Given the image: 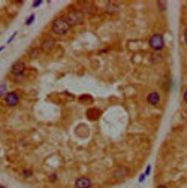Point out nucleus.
Masks as SVG:
<instances>
[{
  "mask_svg": "<svg viewBox=\"0 0 187 188\" xmlns=\"http://www.w3.org/2000/svg\"><path fill=\"white\" fill-rule=\"evenodd\" d=\"M70 24L63 18V17H58L51 22V33L56 36H65L70 31Z\"/></svg>",
  "mask_w": 187,
  "mask_h": 188,
  "instance_id": "nucleus-1",
  "label": "nucleus"
},
{
  "mask_svg": "<svg viewBox=\"0 0 187 188\" xmlns=\"http://www.w3.org/2000/svg\"><path fill=\"white\" fill-rule=\"evenodd\" d=\"M70 26H78L84 21V14L79 10V9H70L69 12H66V15L63 17Z\"/></svg>",
  "mask_w": 187,
  "mask_h": 188,
  "instance_id": "nucleus-2",
  "label": "nucleus"
},
{
  "mask_svg": "<svg viewBox=\"0 0 187 188\" xmlns=\"http://www.w3.org/2000/svg\"><path fill=\"white\" fill-rule=\"evenodd\" d=\"M24 73H26V64H24L22 60L15 61L14 64L11 66V76L14 78L15 81H20L24 78Z\"/></svg>",
  "mask_w": 187,
  "mask_h": 188,
  "instance_id": "nucleus-3",
  "label": "nucleus"
},
{
  "mask_svg": "<svg viewBox=\"0 0 187 188\" xmlns=\"http://www.w3.org/2000/svg\"><path fill=\"white\" fill-rule=\"evenodd\" d=\"M148 45L151 49H154V51H160V49H163V46H165V37L159 33H154L148 39Z\"/></svg>",
  "mask_w": 187,
  "mask_h": 188,
  "instance_id": "nucleus-4",
  "label": "nucleus"
},
{
  "mask_svg": "<svg viewBox=\"0 0 187 188\" xmlns=\"http://www.w3.org/2000/svg\"><path fill=\"white\" fill-rule=\"evenodd\" d=\"M129 167H126V166H117L115 169H114V172H112V178H114L115 181H121L123 178H126L127 175H129Z\"/></svg>",
  "mask_w": 187,
  "mask_h": 188,
  "instance_id": "nucleus-5",
  "label": "nucleus"
},
{
  "mask_svg": "<svg viewBox=\"0 0 187 188\" xmlns=\"http://www.w3.org/2000/svg\"><path fill=\"white\" fill-rule=\"evenodd\" d=\"M20 103V96L15 93V91H11V93H8L6 96H5V105L6 106H17Z\"/></svg>",
  "mask_w": 187,
  "mask_h": 188,
  "instance_id": "nucleus-6",
  "label": "nucleus"
},
{
  "mask_svg": "<svg viewBox=\"0 0 187 188\" xmlns=\"http://www.w3.org/2000/svg\"><path fill=\"white\" fill-rule=\"evenodd\" d=\"M54 46H56V41L53 39V37H45V39L42 41V43H41V49H42V52H51L53 49H54Z\"/></svg>",
  "mask_w": 187,
  "mask_h": 188,
  "instance_id": "nucleus-7",
  "label": "nucleus"
},
{
  "mask_svg": "<svg viewBox=\"0 0 187 188\" xmlns=\"http://www.w3.org/2000/svg\"><path fill=\"white\" fill-rule=\"evenodd\" d=\"M91 185H93V181L90 178H87V176L78 178L77 181H75V184H73L75 188H91Z\"/></svg>",
  "mask_w": 187,
  "mask_h": 188,
  "instance_id": "nucleus-8",
  "label": "nucleus"
},
{
  "mask_svg": "<svg viewBox=\"0 0 187 188\" xmlns=\"http://www.w3.org/2000/svg\"><path fill=\"white\" fill-rule=\"evenodd\" d=\"M147 103L153 105V106H157L160 103V94L157 91H150L147 94Z\"/></svg>",
  "mask_w": 187,
  "mask_h": 188,
  "instance_id": "nucleus-9",
  "label": "nucleus"
},
{
  "mask_svg": "<svg viewBox=\"0 0 187 188\" xmlns=\"http://www.w3.org/2000/svg\"><path fill=\"white\" fill-rule=\"evenodd\" d=\"M99 115H101V110H99V109H89V110H87V117H89V120L96 121L99 118Z\"/></svg>",
  "mask_w": 187,
  "mask_h": 188,
  "instance_id": "nucleus-10",
  "label": "nucleus"
},
{
  "mask_svg": "<svg viewBox=\"0 0 187 188\" xmlns=\"http://www.w3.org/2000/svg\"><path fill=\"white\" fill-rule=\"evenodd\" d=\"M41 54H42L41 46H39V48H32L30 51H29V57H30V58H37Z\"/></svg>",
  "mask_w": 187,
  "mask_h": 188,
  "instance_id": "nucleus-11",
  "label": "nucleus"
},
{
  "mask_svg": "<svg viewBox=\"0 0 187 188\" xmlns=\"http://www.w3.org/2000/svg\"><path fill=\"white\" fill-rule=\"evenodd\" d=\"M22 176H24V178H32V176H33V172H32L30 169H24V170H22Z\"/></svg>",
  "mask_w": 187,
  "mask_h": 188,
  "instance_id": "nucleus-12",
  "label": "nucleus"
},
{
  "mask_svg": "<svg viewBox=\"0 0 187 188\" xmlns=\"http://www.w3.org/2000/svg\"><path fill=\"white\" fill-rule=\"evenodd\" d=\"M57 179H58V176H57L56 173H51V175H49V182H56Z\"/></svg>",
  "mask_w": 187,
  "mask_h": 188,
  "instance_id": "nucleus-13",
  "label": "nucleus"
},
{
  "mask_svg": "<svg viewBox=\"0 0 187 188\" xmlns=\"http://www.w3.org/2000/svg\"><path fill=\"white\" fill-rule=\"evenodd\" d=\"M6 90H8V87H6L5 84H0V96H2V94H3Z\"/></svg>",
  "mask_w": 187,
  "mask_h": 188,
  "instance_id": "nucleus-14",
  "label": "nucleus"
},
{
  "mask_svg": "<svg viewBox=\"0 0 187 188\" xmlns=\"http://www.w3.org/2000/svg\"><path fill=\"white\" fill-rule=\"evenodd\" d=\"M33 21H34V15H30V17L27 18L26 24H27V26H30V24H33Z\"/></svg>",
  "mask_w": 187,
  "mask_h": 188,
  "instance_id": "nucleus-15",
  "label": "nucleus"
},
{
  "mask_svg": "<svg viewBox=\"0 0 187 188\" xmlns=\"http://www.w3.org/2000/svg\"><path fill=\"white\" fill-rule=\"evenodd\" d=\"M79 100H91V102H93V97H90V96H81Z\"/></svg>",
  "mask_w": 187,
  "mask_h": 188,
  "instance_id": "nucleus-16",
  "label": "nucleus"
},
{
  "mask_svg": "<svg viewBox=\"0 0 187 188\" xmlns=\"http://www.w3.org/2000/svg\"><path fill=\"white\" fill-rule=\"evenodd\" d=\"M150 172H151V166H147V169H145L144 175H145V176H148V175H150Z\"/></svg>",
  "mask_w": 187,
  "mask_h": 188,
  "instance_id": "nucleus-17",
  "label": "nucleus"
},
{
  "mask_svg": "<svg viewBox=\"0 0 187 188\" xmlns=\"http://www.w3.org/2000/svg\"><path fill=\"white\" fill-rule=\"evenodd\" d=\"M183 100H184V103H187V88H186L184 93H183Z\"/></svg>",
  "mask_w": 187,
  "mask_h": 188,
  "instance_id": "nucleus-18",
  "label": "nucleus"
},
{
  "mask_svg": "<svg viewBox=\"0 0 187 188\" xmlns=\"http://www.w3.org/2000/svg\"><path fill=\"white\" fill-rule=\"evenodd\" d=\"M41 5H42L41 0H37V2H33V8H37V6H41Z\"/></svg>",
  "mask_w": 187,
  "mask_h": 188,
  "instance_id": "nucleus-19",
  "label": "nucleus"
},
{
  "mask_svg": "<svg viewBox=\"0 0 187 188\" xmlns=\"http://www.w3.org/2000/svg\"><path fill=\"white\" fill-rule=\"evenodd\" d=\"M183 37H184V42H186V45H187V29L184 30V34H183Z\"/></svg>",
  "mask_w": 187,
  "mask_h": 188,
  "instance_id": "nucleus-20",
  "label": "nucleus"
},
{
  "mask_svg": "<svg viewBox=\"0 0 187 188\" xmlns=\"http://www.w3.org/2000/svg\"><path fill=\"white\" fill-rule=\"evenodd\" d=\"M157 188H168V187H166V185H159Z\"/></svg>",
  "mask_w": 187,
  "mask_h": 188,
  "instance_id": "nucleus-21",
  "label": "nucleus"
},
{
  "mask_svg": "<svg viewBox=\"0 0 187 188\" xmlns=\"http://www.w3.org/2000/svg\"><path fill=\"white\" fill-rule=\"evenodd\" d=\"M2 51H3V48H0V52H2Z\"/></svg>",
  "mask_w": 187,
  "mask_h": 188,
  "instance_id": "nucleus-22",
  "label": "nucleus"
},
{
  "mask_svg": "<svg viewBox=\"0 0 187 188\" xmlns=\"http://www.w3.org/2000/svg\"><path fill=\"white\" fill-rule=\"evenodd\" d=\"M0 188H5V187H3V185H0Z\"/></svg>",
  "mask_w": 187,
  "mask_h": 188,
  "instance_id": "nucleus-23",
  "label": "nucleus"
}]
</instances>
